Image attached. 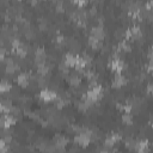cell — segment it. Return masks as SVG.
I'll return each instance as SVG.
<instances>
[{
    "label": "cell",
    "mask_w": 153,
    "mask_h": 153,
    "mask_svg": "<svg viewBox=\"0 0 153 153\" xmlns=\"http://www.w3.org/2000/svg\"><path fill=\"white\" fill-rule=\"evenodd\" d=\"M136 145H137V141L134 140V139H131V137H129V139L126 140V147H127L128 149H130V151H134V152H135Z\"/></svg>",
    "instance_id": "16"
},
{
    "label": "cell",
    "mask_w": 153,
    "mask_h": 153,
    "mask_svg": "<svg viewBox=\"0 0 153 153\" xmlns=\"http://www.w3.org/2000/svg\"><path fill=\"white\" fill-rule=\"evenodd\" d=\"M99 153H110V152H109V151H106V149H103V151H100Z\"/></svg>",
    "instance_id": "19"
},
{
    "label": "cell",
    "mask_w": 153,
    "mask_h": 153,
    "mask_svg": "<svg viewBox=\"0 0 153 153\" xmlns=\"http://www.w3.org/2000/svg\"><path fill=\"white\" fill-rule=\"evenodd\" d=\"M39 98L43 100V102H51V100H56L57 99V93L51 91V90H48V88H44L39 92Z\"/></svg>",
    "instance_id": "2"
},
{
    "label": "cell",
    "mask_w": 153,
    "mask_h": 153,
    "mask_svg": "<svg viewBox=\"0 0 153 153\" xmlns=\"http://www.w3.org/2000/svg\"><path fill=\"white\" fill-rule=\"evenodd\" d=\"M126 82H127V79H126L124 75H122L121 73H116V74H115L114 79H112V86H114V87H121V86H123Z\"/></svg>",
    "instance_id": "8"
},
{
    "label": "cell",
    "mask_w": 153,
    "mask_h": 153,
    "mask_svg": "<svg viewBox=\"0 0 153 153\" xmlns=\"http://www.w3.org/2000/svg\"><path fill=\"white\" fill-rule=\"evenodd\" d=\"M117 49H118L120 51H129V50H130V44H129V42H128L127 39H122V41L120 42Z\"/></svg>",
    "instance_id": "14"
},
{
    "label": "cell",
    "mask_w": 153,
    "mask_h": 153,
    "mask_svg": "<svg viewBox=\"0 0 153 153\" xmlns=\"http://www.w3.org/2000/svg\"><path fill=\"white\" fill-rule=\"evenodd\" d=\"M88 44L91 45V48H93V49H99L100 47H102V41L100 39H98V38H94V37H92V36H90L88 37Z\"/></svg>",
    "instance_id": "13"
},
{
    "label": "cell",
    "mask_w": 153,
    "mask_h": 153,
    "mask_svg": "<svg viewBox=\"0 0 153 153\" xmlns=\"http://www.w3.org/2000/svg\"><path fill=\"white\" fill-rule=\"evenodd\" d=\"M147 92H148L149 94H153V81L147 85Z\"/></svg>",
    "instance_id": "18"
},
{
    "label": "cell",
    "mask_w": 153,
    "mask_h": 153,
    "mask_svg": "<svg viewBox=\"0 0 153 153\" xmlns=\"http://www.w3.org/2000/svg\"><path fill=\"white\" fill-rule=\"evenodd\" d=\"M148 152V142L146 140H141L137 141L136 148H135V153H147Z\"/></svg>",
    "instance_id": "11"
},
{
    "label": "cell",
    "mask_w": 153,
    "mask_h": 153,
    "mask_svg": "<svg viewBox=\"0 0 153 153\" xmlns=\"http://www.w3.org/2000/svg\"><path fill=\"white\" fill-rule=\"evenodd\" d=\"M0 123H1L2 129H8L11 126H13V124L16 123V117H14V116H12V115H6V114H2Z\"/></svg>",
    "instance_id": "3"
},
{
    "label": "cell",
    "mask_w": 153,
    "mask_h": 153,
    "mask_svg": "<svg viewBox=\"0 0 153 153\" xmlns=\"http://www.w3.org/2000/svg\"><path fill=\"white\" fill-rule=\"evenodd\" d=\"M30 79H31V75L27 74V73H20L18 76H17V82L23 86V87H26L30 82Z\"/></svg>",
    "instance_id": "9"
},
{
    "label": "cell",
    "mask_w": 153,
    "mask_h": 153,
    "mask_svg": "<svg viewBox=\"0 0 153 153\" xmlns=\"http://www.w3.org/2000/svg\"><path fill=\"white\" fill-rule=\"evenodd\" d=\"M67 142H68V140L63 135H55L53 139V143H54L55 148H65Z\"/></svg>",
    "instance_id": "7"
},
{
    "label": "cell",
    "mask_w": 153,
    "mask_h": 153,
    "mask_svg": "<svg viewBox=\"0 0 153 153\" xmlns=\"http://www.w3.org/2000/svg\"><path fill=\"white\" fill-rule=\"evenodd\" d=\"M12 108H13V105H12V103H11V102H10L8 99H4V100L1 102L0 109H1L2 114H6V115H8V114L11 112Z\"/></svg>",
    "instance_id": "12"
},
{
    "label": "cell",
    "mask_w": 153,
    "mask_h": 153,
    "mask_svg": "<svg viewBox=\"0 0 153 153\" xmlns=\"http://www.w3.org/2000/svg\"><path fill=\"white\" fill-rule=\"evenodd\" d=\"M152 126H153V118H152Z\"/></svg>",
    "instance_id": "20"
},
{
    "label": "cell",
    "mask_w": 153,
    "mask_h": 153,
    "mask_svg": "<svg viewBox=\"0 0 153 153\" xmlns=\"http://www.w3.org/2000/svg\"><path fill=\"white\" fill-rule=\"evenodd\" d=\"M78 60H79V56L78 55H74L72 53H68L65 55L63 57V62L68 66V67H75L76 63H78Z\"/></svg>",
    "instance_id": "6"
},
{
    "label": "cell",
    "mask_w": 153,
    "mask_h": 153,
    "mask_svg": "<svg viewBox=\"0 0 153 153\" xmlns=\"http://www.w3.org/2000/svg\"><path fill=\"white\" fill-rule=\"evenodd\" d=\"M80 80H81V78L76 73H69V75H68V82H69L71 86L78 87L80 85Z\"/></svg>",
    "instance_id": "10"
},
{
    "label": "cell",
    "mask_w": 153,
    "mask_h": 153,
    "mask_svg": "<svg viewBox=\"0 0 153 153\" xmlns=\"http://www.w3.org/2000/svg\"><path fill=\"white\" fill-rule=\"evenodd\" d=\"M122 121L124 124H128V126L133 124V116L130 115V112H124L122 115Z\"/></svg>",
    "instance_id": "17"
},
{
    "label": "cell",
    "mask_w": 153,
    "mask_h": 153,
    "mask_svg": "<svg viewBox=\"0 0 153 153\" xmlns=\"http://www.w3.org/2000/svg\"><path fill=\"white\" fill-rule=\"evenodd\" d=\"M11 90H12V85L10 84V81H7V80L4 79L1 81V85H0V91L5 93V92H10Z\"/></svg>",
    "instance_id": "15"
},
{
    "label": "cell",
    "mask_w": 153,
    "mask_h": 153,
    "mask_svg": "<svg viewBox=\"0 0 153 153\" xmlns=\"http://www.w3.org/2000/svg\"><path fill=\"white\" fill-rule=\"evenodd\" d=\"M109 67L111 68L112 72H115V73H121V72L126 68V65H124V62H123L121 59L111 57V60H110V62H109Z\"/></svg>",
    "instance_id": "1"
},
{
    "label": "cell",
    "mask_w": 153,
    "mask_h": 153,
    "mask_svg": "<svg viewBox=\"0 0 153 153\" xmlns=\"http://www.w3.org/2000/svg\"><path fill=\"white\" fill-rule=\"evenodd\" d=\"M90 36H92V37H94V38H98V39L103 41V38L105 37L104 27H103L100 24H99V25L93 26V27L91 29V35H90Z\"/></svg>",
    "instance_id": "4"
},
{
    "label": "cell",
    "mask_w": 153,
    "mask_h": 153,
    "mask_svg": "<svg viewBox=\"0 0 153 153\" xmlns=\"http://www.w3.org/2000/svg\"><path fill=\"white\" fill-rule=\"evenodd\" d=\"M120 139H121L120 134H117V133H112V134H110L109 136L105 137V140H104V146H105L106 148H111V147H112Z\"/></svg>",
    "instance_id": "5"
}]
</instances>
